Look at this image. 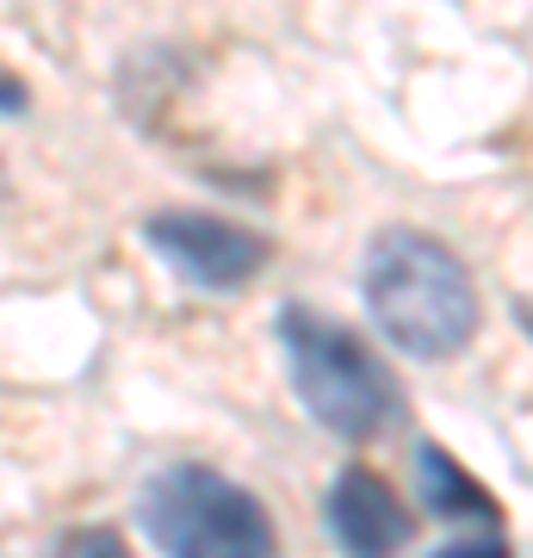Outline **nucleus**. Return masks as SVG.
Segmentation results:
<instances>
[{
  "mask_svg": "<svg viewBox=\"0 0 533 558\" xmlns=\"http://www.w3.org/2000/svg\"><path fill=\"white\" fill-rule=\"evenodd\" d=\"M415 484H422V509L428 515H440V521H477L484 534L490 527H502L496 521V502H490V490L459 465L440 440H422L415 447Z\"/></svg>",
  "mask_w": 533,
  "mask_h": 558,
  "instance_id": "423d86ee",
  "label": "nucleus"
},
{
  "mask_svg": "<svg viewBox=\"0 0 533 558\" xmlns=\"http://www.w3.org/2000/svg\"><path fill=\"white\" fill-rule=\"evenodd\" d=\"M143 236L198 292H237L267 267V242L211 211H156L143 223Z\"/></svg>",
  "mask_w": 533,
  "mask_h": 558,
  "instance_id": "20e7f679",
  "label": "nucleus"
},
{
  "mask_svg": "<svg viewBox=\"0 0 533 558\" xmlns=\"http://www.w3.org/2000/svg\"><path fill=\"white\" fill-rule=\"evenodd\" d=\"M323 521H329V539L341 546V558H397L415 527L397 490L366 465L336 472L329 497H323Z\"/></svg>",
  "mask_w": 533,
  "mask_h": 558,
  "instance_id": "39448f33",
  "label": "nucleus"
},
{
  "mask_svg": "<svg viewBox=\"0 0 533 558\" xmlns=\"http://www.w3.org/2000/svg\"><path fill=\"white\" fill-rule=\"evenodd\" d=\"M435 558H509V546H502V527H490V534H477V539H453V546H440Z\"/></svg>",
  "mask_w": 533,
  "mask_h": 558,
  "instance_id": "6e6552de",
  "label": "nucleus"
},
{
  "mask_svg": "<svg viewBox=\"0 0 533 558\" xmlns=\"http://www.w3.org/2000/svg\"><path fill=\"white\" fill-rule=\"evenodd\" d=\"M50 558H131V553L112 527H81V534H62V546Z\"/></svg>",
  "mask_w": 533,
  "mask_h": 558,
  "instance_id": "0eeeda50",
  "label": "nucleus"
},
{
  "mask_svg": "<svg viewBox=\"0 0 533 558\" xmlns=\"http://www.w3.org/2000/svg\"><path fill=\"white\" fill-rule=\"evenodd\" d=\"M279 354L292 373V391L316 428L336 440H373L403 416V385L348 323L323 317L311 304L279 311Z\"/></svg>",
  "mask_w": 533,
  "mask_h": 558,
  "instance_id": "f03ea898",
  "label": "nucleus"
},
{
  "mask_svg": "<svg viewBox=\"0 0 533 558\" xmlns=\"http://www.w3.org/2000/svg\"><path fill=\"white\" fill-rule=\"evenodd\" d=\"M521 323H528V329H533V311H521Z\"/></svg>",
  "mask_w": 533,
  "mask_h": 558,
  "instance_id": "1a4fd4ad",
  "label": "nucleus"
},
{
  "mask_svg": "<svg viewBox=\"0 0 533 558\" xmlns=\"http://www.w3.org/2000/svg\"><path fill=\"white\" fill-rule=\"evenodd\" d=\"M366 311L415 360H453L477 329L472 267L428 230H378L366 248Z\"/></svg>",
  "mask_w": 533,
  "mask_h": 558,
  "instance_id": "f257e3e1",
  "label": "nucleus"
},
{
  "mask_svg": "<svg viewBox=\"0 0 533 558\" xmlns=\"http://www.w3.org/2000/svg\"><path fill=\"white\" fill-rule=\"evenodd\" d=\"M137 521L161 558H274V515L218 465H168L143 484Z\"/></svg>",
  "mask_w": 533,
  "mask_h": 558,
  "instance_id": "7ed1b4c3",
  "label": "nucleus"
}]
</instances>
